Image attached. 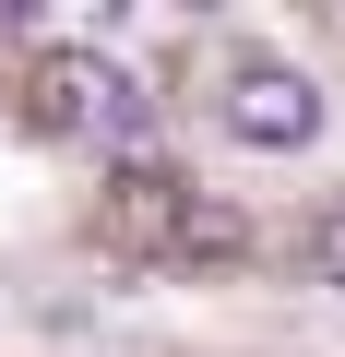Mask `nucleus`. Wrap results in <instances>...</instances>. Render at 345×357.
I'll use <instances>...</instances> for the list:
<instances>
[{
  "label": "nucleus",
  "mask_w": 345,
  "mask_h": 357,
  "mask_svg": "<svg viewBox=\"0 0 345 357\" xmlns=\"http://www.w3.org/2000/svg\"><path fill=\"white\" fill-rule=\"evenodd\" d=\"M309 250H321V274H333V286H345V203H333V215H321V238H309Z\"/></svg>",
  "instance_id": "nucleus-5"
},
{
  "label": "nucleus",
  "mask_w": 345,
  "mask_h": 357,
  "mask_svg": "<svg viewBox=\"0 0 345 357\" xmlns=\"http://www.w3.org/2000/svg\"><path fill=\"white\" fill-rule=\"evenodd\" d=\"M24 107H36V131H60V143H143V84H131L119 60H95V48H48V60L24 72Z\"/></svg>",
  "instance_id": "nucleus-1"
},
{
  "label": "nucleus",
  "mask_w": 345,
  "mask_h": 357,
  "mask_svg": "<svg viewBox=\"0 0 345 357\" xmlns=\"http://www.w3.org/2000/svg\"><path fill=\"white\" fill-rule=\"evenodd\" d=\"M227 250H250V215L203 191V203H191V227H179V262H227Z\"/></svg>",
  "instance_id": "nucleus-4"
},
{
  "label": "nucleus",
  "mask_w": 345,
  "mask_h": 357,
  "mask_svg": "<svg viewBox=\"0 0 345 357\" xmlns=\"http://www.w3.org/2000/svg\"><path fill=\"white\" fill-rule=\"evenodd\" d=\"M227 131L262 143V155L321 143V96H309V72H286V60H238V72H227Z\"/></svg>",
  "instance_id": "nucleus-2"
},
{
  "label": "nucleus",
  "mask_w": 345,
  "mask_h": 357,
  "mask_svg": "<svg viewBox=\"0 0 345 357\" xmlns=\"http://www.w3.org/2000/svg\"><path fill=\"white\" fill-rule=\"evenodd\" d=\"M191 203H203V191H191L179 167H143V155H131V167L107 178V238H119V250H155V262H179Z\"/></svg>",
  "instance_id": "nucleus-3"
}]
</instances>
